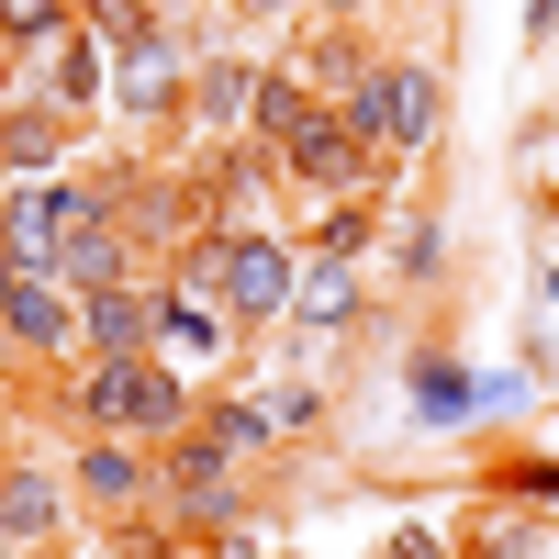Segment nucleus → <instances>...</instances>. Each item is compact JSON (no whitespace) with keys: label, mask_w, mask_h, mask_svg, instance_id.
I'll return each mask as SVG.
<instances>
[{"label":"nucleus","mask_w":559,"mask_h":559,"mask_svg":"<svg viewBox=\"0 0 559 559\" xmlns=\"http://www.w3.org/2000/svg\"><path fill=\"white\" fill-rule=\"evenodd\" d=\"M247 123H258V146H292V134L313 123V90H302V79H280V68H269V79L247 90Z\"/></svg>","instance_id":"12"},{"label":"nucleus","mask_w":559,"mask_h":559,"mask_svg":"<svg viewBox=\"0 0 559 559\" xmlns=\"http://www.w3.org/2000/svg\"><path fill=\"white\" fill-rule=\"evenodd\" d=\"M236 12H292V0H236Z\"/></svg>","instance_id":"25"},{"label":"nucleus","mask_w":559,"mask_h":559,"mask_svg":"<svg viewBox=\"0 0 559 559\" xmlns=\"http://www.w3.org/2000/svg\"><path fill=\"white\" fill-rule=\"evenodd\" d=\"M324 12H358V0H324Z\"/></svg>","instance_id":"26"},{"label":"nucleus","mask_w":559,"mask_h":559,"mask_svg":"<svg viewBox=\"0 0 559 559\" xmlns=\"http://www.w3.org/2000/svg\"><path fill=\"white\" fill-rule=\"evenodd\" d=\"M57 269H68V292H102V280H123V236H112V213H102V202H79V213H68Z\"/></svg>","instance_id":"9"},{"label":"nucleus","mask_w":559,"mask_h":559,"mask_svg":"<svg viewBox=\"0 0 559 559\" xmlns=\"http://www.w3.org/2000/svg\"><path fill=\"white\" fill-rule=\"evenodd\" d=\"M0 537H57V481H45V471H12V481H0Z\"/></svg>","instance_id":"13"},{"label":"nucleus","mask_w":559,"mask_h":559,"mask_svg":"<svg viewBox=\"0 0 559 559\" xmlns=\"http://www.w3.org/2000/svg\"><path fill=\"white\" fill-rule=\"evenodd\" d=\"M90 34H102V45H112V57H123V45H146L157 23H146V12H134V0H90Z\"/></svg>","instance_id":"22"},{"label":"nucleus","mask_w":559,"mask_h":559,"mask_svg":"<svg viewBox=\"0 0 559 559\" xmlns=\"http://www.w3.org/2000/svg\"><path fill=\"white\" fill-rule=\"evenodd\" d=\"M90 426H112V437H179L191 426V403H179L168 369H146V347H112V358H90V392H79Z\"/></svg>","instance_id":"1"},{"label":"nucleus","mask_w":559,"mask_h":559,"mask_svg":"<svg viewBox=\"0 0 559 559\" xmlns=\"http://www.w3.org/2000/svg\"><path fill=\"white\" fill-rule=\"evenodd\" d=\"M146 336H168L179 358H213V347H224V313H202V302H179V292H168V302H157V324H146Z\"/></svg>","instance_id":"14"},{"label":"nucleus","mask_w":559,"mask_h":559,"mask_svg":"<svg viewBox=\"0 0 559 559\" xmlns=\"http://www.w3.org/2000/svg\"><path fill=\"white\" fill-rule=\"evenodd\" d=\"M258 213H269V168H258V157H236V168H224V224L247 236Z\"/></svg>","instance_id":"19"},{"label":"nucleus","mask_w":559,"mask_h":559,"mask_svg":"<svg viewBox=\"0 0 559 559\" xmlns=\"http://www.w3.org/2000/svg\"><path fill=\"white\" fill-rule=\"evenodd\" d=\"M403 68V146H426L437 134V68H414V57H392Z\"/></svg>","instance_id":"16"},{"label":"nucleus","mask_w":559,"mask_h":559,"mask_svg":"<svg viewBox=\"0 0 559 559\" xmlns=\"http://www.w3.org/2000/svg\"><path fill=\"white\" fill-rule=\"evenodd\" d=\"M0 146H12V168H45L57 157V112H0Z\"/></svg>","instance_id":"17"},{"label":"nucleus","mask_w":559,"mask_h":559,"mask_svg":"<svg viewBox=\"0 0 559 559\" xmlns=\"http://www.w3.org/2000/svg\"><path fill=\"white\" fill-rule=\"evenodd\" d=\"M247 90H258V79H247V68H224V57H213V68H202V79H191V102H202V112H213V123H236V112H247Z\"/></svg>","instance_id":"18"},{"label":"nucleus","mask_w":559,"mask_h":559,"mask_svg":"<svg viewBox=\"0 0 559 559\" xmlns=\"http://www.w3.org/2000/svg\"><path fill=\"white\" fill-rule=\"evenodd\" d=\"M123 102H134V112H168V102H179V45H168V34L123 45Z\"/></svg>","instance_id":"11"},{"label":"nucleus","mask_w":559,"mask_h":559,"mask_svg":"<svg viewBox=\"0 0 559 559\" xmlns=\"http://www.w3.org/2000/svg\"><path fill=\"white\" fill-rule=\"evenodd\" d=\"M336 123L358 134L369 157H414V146H403V68H392V57H381V68H358V79L336 90Z\"/></svg>","instance_id":"3"},{"label":"nucleus","mask_w":559,"mask_h":559,"mask_svg":"<svg viewBox=\"0 0 559 559\" xmlns=\"http://www.w3.org/2000/svg\"><path fill=\"white\" fill-rule=\"evenodd\" d=\"M102 68H112V45H102V34H68V45H57V102L79 112L90 90H102Z\"/></svg>","instance_id":"15"},{"label":"nucleus","mask_w":559,"mask_h":559,"mask_svg":"<svg viewBox=\"0 0 559 559\" xmlns=\"http://www.w3.org/2000/svg\"><path fill=\"white\" fill-rule=\"evenodd\" d=\"M12 336L23 347H79V292L45 269H12Z\"/></svg>","instance_id":"5"},{"label":"nucleus","mask_w":559,"mask_h":559,"mask_svg":"<svg viewBox=\"0 0 559 559\" xmlns=\"http://www.w3.org/2000/svg\"><path fill=\"white\" fill-rule=\"evenodd\" d=\"M280 157H292V179H313V191H347V179L369 168V146H358V134H347L336 112H313V123H302Z\"/></svg>","instance_id":"7"},{"label":"nucleus","mask_w":559,"mask_h":559,"mask_svg":"<svg viewBox=\"0 0 559 559\" xmlns=\"http://www.w3.org/2000/svg\"><path fill=\"white\" fill-rule=\"evenodd\" d=\"M79 492H90V503H123V492H134V459H123V448H90V459H79Z\"/></svg>","instance_id":"20"},{"label":"nucleus","mask_w":559,"mask_h":559,"mask_svg":"<svg viewBox=\"0 0 559 559\" xmlns=\"http://www.w3.org/2000/svg\"><path fill=\"white\" fill-rule=\"evenodd\" d=\"M168 503H191V515H236V492H224V437H168Z\"/></svg>","instance_id":"8"},{"label":"nucleus","mask_w":559,"mask_h":559,"mask_svg":"<svg viewBox=\"0 0 559 559\" xmlns=\"http://www.w3.org/2000/svg\"><path fill=\"white\" fill-rule=\"evenodd\" d=\"M302 68H313V79H324V90H347V79H358V68H369V57H358V45H347V34H324V45H313V57H302Z\"/></svg>","instance_id":"23"},{"label":"nucleus","mask_w":559,"mask_h":559,"mask_svg":"<svg viewBox=\"0 0 559 559\" xmlns=\"http://www.w3.org/2000/svg\"><path fill=\"white\" fill-rule=\"evenodd\" d=\"M0 336H12V258H0Z\"/></svg>","instance_id":"24"},{"label":"nucleus","mask_w":559,"mask_h":559,"mask_svg":"<svg viewBox=\"0 0 559 559\" xmlns=\"http://www.w3.org/2000/svg\"><path fill=\"white\" fill-rule=\"evenodd\" d=\"M68 213H79V191H45V179L12 191V202H0V258H12V269H45L57 236H68Z\"/></svg>","instance_id":"4"},{"label":"nucleus","mask_w":559,"mask_h":559,"mask_svg":"<svg viewBox=\"0 0 559 559\" xmlns=\"http://www.w3.org/2000/svg\"><path fill=\"white\" fill-rule=\"evenodd\" d=\"M292 313H302V324H347V313H358V258L324 247L313 269H292Z\"/></svg>","instance_id":"10"},{"label":"nucleus","mask_w":559,"mask_h":559,"mask_svg":"<svg viewBox=\"0 0 559 559\" xmlns=\"http://www.w3.org/2000/svg\"><path fill=\"white\" fill-rule=\"evenodd\" d=\"M224 302H236V324L292 313V258H280L258 224H247V236H224Z\"/></svg>","instance_id":"2"},{"label":"nucleus","mask_w":559,"mask_h":559,"mask_svg":"<svg viewBox=\"0 0 559 559\" xmlns=\"http://www.w3.org/2000/svg\"><path fill=\"white\" fill-rule=\"evenodd\" d=\"M146 324H157V302H146V292H123V280L79 292V347H90V358H112V347H146Z\"/></svg>","instance_id":"6"},{"label":"nucleus","mask_w":559,"mask_h":559,"mask_svg":"<svg viewBox=\"0 0 559 559\" xmlns=\"http://www.w3.org/2000/svg\"><path fill=\"white\" fill-rule=\"evenodd\" d=\"M57 23H68V0H0V34L12 45H45Z\"/></svg>","instance_id":"21"}]
</instances>
